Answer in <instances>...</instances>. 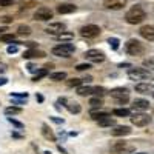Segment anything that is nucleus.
<instances>
[{
    "mask_svg": "<svg viewBox=\"0 0 154 154\" xmlns=\"http://www.w3.org/2000/svg\"><path fill=\"white\" fill-rule=\"evenodd\" d=\"M145 17H146V12L140 5H134L133 8L128 9L126 14H125V20H126V23H130V25L142 23L145 20Z\"/></svg>",
    "mask_w": 154,
    "mask_h": 154,
    "instance_id": "obj_1",
    "label": "nucleus"
},
{
    "mask_svg": "<svg viewBox=\"0 0 154 154\" xmlns=\"http://www.w3.org/2000/svg\"><path fill=\"white\" fill-rule=\"evenodd\" d=\"M125 51L128 56H133V57H139V56H143L145 54V46L143 43H140L136 38H130L126 43H125Z\"/></svg>",
    "mask_w": 154,
    "mask_h": 154,
    "instance_id": "obj_2",
    "label": "nucleus"
},
{
    "mask_svg": "<svg viewBox=\"0 0 154 154\" xmlns=\"http://www.w3.org/2000/svg\"><path fill=\"white\" fill-rule=\"evenodd\" d=\"M109 96L117 102L119 105H125V103H128V100H130V89L128 88H123V86H120V88H112L111 91H109Z\"/></svg>",
    "mask_w": 154,
    "mask_h": 154,
    "instance_id": "obj_3",
    "label": "nucleus"
},
{
    "mask_svg": "<svg viewBox=\"0 0 154 154\" xmlns=\"http://www.w3.org/2000/svg\"><path fill=\"white\" fill-rule=\"evenodd\" d=\"M74 51H75V48H74L72 43L62 42L60 45H57V46H54L53 49H51V53H53V56H57V57H69Z\"/></svg>",
    "mask_w": 154,
    "mask_h": 154,
    "instance_id": "obj_4",
    "label": "nucleus"
},
{
    "mask_svg": "<svg viewBox=\"0 0 154 154\" xmlns=\"http://www.w3.org/2000/svg\"><path fill=\"white\" fill-rule=\"evenodd\" d=\"M128 77L130 80H146L151 79V71L146 68H130L128 69Z\"/></svg>",
    "mask_w": 154,
    "mask_h": 154,
    "instance_id": "obj_5",
    "label": "nucleus"
},
{
    "mask_svg": "<svg viewBox=\"0 0 154 154\" xmlns=\"http://www.w3.org/2000/svg\"><path fill=\"white\" fill-rule=\"evenodd\" d=\"M102 34V29L100 26H97V25H93V23H89V25H85V26L80 28V35L85 37V38H96Z\"/></svg>",
    "mask_w": 154,
    "mask_h": 154,
    "instance_id": "obj_6",
    "label": "nucleus"
},
{
    "mask_svg": "<svg viewBox=\"0 0 154 154\" xmlns=\"http://www.w3.org/2000/svg\"><path fill=\"white\" fill-rule=\"evenodd\" d=\"M77 94L79 96H91V94H96V96H103L105 94V89L102 86H77Z\"/></svg>",
    "mask_w": 154,
    "mask_h": 154,
    "instance_id": "obj_7",
    "label": "nucleus"
},
{
    "mask_svg": "<svg viewBox=\"0 0 154 154\" xmlns=\"http://www.w3.org/2000/svg\"><path fill=\"white\" fill-rule=\"evenodd\" d=\"M130 120H131L133 125H136L139 128H143V126L151 123V117L148 114H145V112H136V114L130 116Z\"/></svg>",
    "mask_w": 154,
    "mask_h": 154,
    "instance_id": "obj_8",
    "label": "nucleus"
},
{
    "mask_svg": "<svg viewBox=\"0 0 154 154\" xmlns=\"http://www.w3.org/2000/svg\"><path fill=\"white\" fill-rule=\"evenodd\" d=\"M134 145H130L128 142H116L112 146H111V151L114 154H130V152H134Z\"/></svg>",
    "mask_w": 154,
    "mask_h": 154,
    "instance_id": "obj_9",
    "label": "nucleus"
},
{
    "mask_svg": "<svg viewBox=\"0 0 154 154\" xmlns=\"http://www.w3.org/2000/svg\"><path fill=\"white\" fill-rule=\"evenodd\" d=\"M54 12L51 11L49 8L46 6H40L37 8V11L34 12V20H38V22H48L49 19H53Z\"/></svg>",
    "mask_w": 154,
    "mask_h": 154,
    "instance_id": "obj_10",
    "label": "nucleus"
},
{
    "mask_svg": "<svg viewBox=\"0 0 154 154\" xmlns=\"http://www.w3.org/2000/svg\"><path fill=\"white\" fill-rule=\"evenodd\" d=\"M83 56H85L86 60L94 62V63H102L105 60V53H103V51H100V49H88Z\"/></svg>",
    "mask_w": 154,
    "mask_h": 154,
    "instance_id": "obj_11",
    "label": "nucleus"
},
{
    "mask_svg": "<svg viewBox=\"0 0 154 154\" xmlns=\"http://www.w3.org/2000/svg\"><path fill=\"white\" fill-rule=\"evenodd\" d=\"M48 34H60V32H63V31H66V25L65 23H62V22H54V23H49L48 26H46V29H45Z\"/></svg>",
    "mask_w": 154,
    "mask_h": 154,
    "instance_id": "obj_12",
    "label": "nucleus"
},
{
    "mask_svg": "<svg viewBox=\"0 0 154 154\" xmlns=\"http://www.w3.org/2000/svg\"><path fill=\"white\" fill-rule=\"evenodd\" d=\"M139 34L142 35L145 40L154 42V26H152V25H145V26H142L140 31H139Z\"/></svg>",
    "mask_w": 154,
    "mask_h": 154,
    "instance_id": "obj_13",
    "label": "nucleus"
},
{
    "mask_svg": "<svg viewBox=\"0 0 154 154\" xmlns=\"http://www.w3.org/2000/svg\"><path fill=\"white\" fill-rule=\"evenodd\" d=\"M126 5V0H103V6L106 9H122L123 6Z\"/></svg>",
    "mask_w": 154,
    "mask_h": 154,
    "instance_id": "obj_14",
    "label": "nucleus"
},
{
    "mask_svg": "<svg viewBox=\"0 0 154 154\" xmlns=\"http://www.w3.org/2000/svg\"><path fill=\"white\" fill-rule=\"evenodd\" d=\"M46 54L43 53V51L37 49V48H29L28 51H25L23 53V57L25 59H43Z\"/></svg>",
    "mask_w": 154,
    "mask_h": 154,
    "instance_id": "obj_15",
    "label": "nucleus"
},
{
    "mask_svg": "<svg viewBox=\"0 0 154 154\" xmlns=\"http://www.w3.org/2000/svg\"><path fill=\"white\" fill-rule=\"evenodd\" d=\"M131 108L136 109V111H145V109L149 108V102L145 100V99H136V100L133 102Z\"/></svg>",
    "mask_w": 154,
    "mask_h": 154,
    "instance_id": "obj_16",
    "label": "nucleus"
},
{
    "mask_svg": "<svg viewBox=\"0 0 154 154\" xmlns=\"http://www.w3.org/2000/svg\"><path fill=\"white\" fill-rule=\"evenodd\" d=\"M77 6L72 3H60L57 6V12L59 14H71V12H75Z\"/></svg>",
    "mask_w": 154,
    "mask_h": 154,
    "instance_id": "obj_17",
    "label": "nucleus"
},
{
    "mask_svg": "<svg viewBox=\"0 0 154 154\" xmlns=\"http://www.w3.org/2000/svg\"><path fill=\"white\" fill-rule=\"evenodd\" d=\"M111 134L116 136V137H120V136H128L131 134V128L126 126V125H122V126H116L114 130H111Z\"/></svg>",
    "mask_w": 154,
    "mask_h": 154,
    "instance_id": "obj_18",
    "label": "nucleus"
},
{
    "mask_svg": "<svg viewBox=\"0 0 154 154\" xmlns=\"http://www.w3.org/2000/svg\"><path fill=\"white\" fill-rule=\"evenodd\" d=\"M89 116H91V119L99 120V119H102V117L111 116V112H109V111H103V109H100V108H93L91 112H89Z\"/></svg>",
    "mask_w": 154,
    "mask_h": 154,
    "instance_id": "obj_19",
    "label": "nucleus"
},
{
    "mask_svg": "<svg viewBox=\"0 0 154 154\" xmlns=\"http://www.w3.org/2000/svg\"><path fill=\"white\" fill-rule=\"evenodd\" d=\"M42 134H43V137L46 139V140H49V142H56L57 140V137H56V134L51 131V128L46 125V123H43L42 125Z\"/></svg>",
    "mask_w": 154,
    "mask_h": 154,
    "instance_id": "obj_20",
    "label": "nucleus"
},
{
    "mask_svg": "<svg viewBox=\"0 0 154 154\" xmlns=\"http://www.w3.org/2000/svg\"><path fill=\"white\" fill-rule=\"evenodd\" d=\"M97 123H99V126H102V128L114 126V125H116V119H114V117H111V116H106V117L99 119V120H97Z\"/></svg>",
    "mask_w": 154,
    "mask_h": 154,
    "instance_id": "obj_21",
    "label": "nucleus"
},
{
    "mask_svg": "<svg viewBox=\"0 0 154 154\" xmlns=\"http://www.w3.org/2000/svg\"><path fill=\"white\" fill-rule=\"evenodd\" d=\"M65 106H66V109H68L71 114H79V112L82 111L80 103H77V102H69V100H68V103H66Z\"/></svg>",
    "mask_w": 154,
    "mask_h": 154,
    "instance_id": "obj_22",
    "label": "nucleus"
},
{
    "mask_svg": "<svg viewBox=\"0 0 154 154\" xmlns=\"http://www.w3.org/2000/svg\"><path fill=\"white\" fill-rule=\"evenodd\" d=\"M56 38L59 42H71L72 38H74V32H69V31H63L60 34L56 35Z\"/></svg>",
    "mask_w": 154,
    "mask_h": 154,
    "instance_id": "obj_23",
    "label": "nucleus"
},
{
    "mask_svg": "<svg viewBox=\"0 0 154 154\" xmlns=\"http://www.w3.org/2000/svg\"><path fill=\"white\" fill-rule=\"evenodd\" d=\"M49 79H51V80H54V82H62V80H66V72H65V71L51 72V74H49Z\"/></svg>",
    "mask_w": 154,
    "mask_h": 154,
    "instance_id": "obj_24",
    "label": "nucleus"
},
{
    "mask_svg": "<svg viewBox=\"0 0 154 154\" xmlns=\"http://www.w3.org/2000/svg\"><path fill=\"white\" fill-rule=\"evenodd\" d=\"M112 114L117 116V117H130L131 111L128 108H116V109H112Z\"/></svg>",
    "mask_w": 154,
    "mask_h": 154,
    "instance_id": "obj_25",
    "label": "nucleus"
},
{
    "mask_svg": "<svg viewBox=\"0 0 154 154\" xmlns=\"http://www.w3.org/2000/svg\"><path fill=\"white\" fill-rule=\"evenodd\" d=\"M149 89H151V83H137V85H136V91H137V93L146 94Z\"/></svg>",
    "mask_w": 154,
    "mask_h": 154,
    "instance_id": "obj_26",
    "label": "nucleus"
},
{
    "mask_svg": "<svg viewBox=\"0 0 154 154\" xmlns=\"http://www.w3.org/2000/svg\"><path fill=\"white\" fill-rule=\"evenodd\" d=\"M17 34L19 35H29L31 34V28L28 26V25H19V28H17Z\"/></svg>",
    "mask_w": 154,
    "mask_h": 154,
    "instance_id": "obj_27",
    "label": "nucleus"
},
{
    "mask_svg": "<svg viewBox=\"0 0 154 154\" xmlns=\"http://www.w3.org/2000/svg\"><path fill=\"white\" fill-rule=\"evenodd\" d=\"M89 105H91L93 108H102V105H103V100H102V97H93L91 100H89Z\"/></svg>",
    "mask_w": 154,
    "mask_h": 154,
    "instance_id": "obj_28",
    "label": "nucleus"
},
{
    "mask_svg": "<svg viewBox=\"0 0 154 154\" xmlns=\"http://www.w3.org/2000/svg\"><path fill=\"white\" fill-rule=\"evenodd\" d=\"M22 112V108H19V106H8V108H5V114L6 116H14V114H20Z\"/></svg>",
    "mask_w": 154,
    "mask_h": 154,
    "instance_id": "obj_29",
    "label": "nucleus"
},
{
    "mask_svg": "<svg viewBox=\"0 0 154 154\" xmlns=\"http://www.w3.org/2000/svg\"><path fill=\"white\" fill-rule=\"evenodd\" d=\"M108 43H109V46H111V49H119V45H120V40L117 37H109L108 38Z\"/></svg>",
    "mask_w": 154,
    "mask_h": 154,
    "instance_id": "obj_30",
    "label": "nucleus"
},
{
    "mask_svg": "<svg viewBox=\"0 0 154 154\" xmlns=\"http://www.w3.org/2000/svg\"><path fill=\"white\" fill-rule=\"evenodd\" d=\"M35 2L37 0H19V5L22 8H32L35 6Z\"/></svg>",
    "mask_w": 154,
    "mask_h": 154,
    "instance_id": "obj_31",
    "label": "nucleus"
},
{
    "mask_svg": "<svg viewBox=\"0 0 154 154\" xmlns=\"http://www.w3.org/2000/svg\"><path fill=\"white\" fill-rule=\"evenodd\" d=\"M83 83V79H75V77H72V79H69V80H66V85L68 86H80Z\"/></svg>",
    "mask_w": 154,
    "mask_h": 154,
    "instance_id": "obj_32",
    "label": "nucleus"
},
{
    "mask_svg": "<svg viewBox=\"0 0 154 154\" xmlns=\"http://www.w3.org/2000/svg\"><path fill=\"white\" fill-rule=\"evenodd\" d=\"M14 38H16L14 34H2V35H0V40H2V42H12V43H14Z\"/></svg>",
    "mask_w": 154,
    "mask_h": 154,
    "instance_id": "obj_33",
    "label": "nucleus"
},
{
    "mask_svg": "<svg viewBox=\"0 0 154 154\" xmlns=\"http://www.w3.org/2000/svg\"><path fill=\"white\" fill-rule=\"evenodd\" d=\"M8 122H9V123H12V126L19 128V130H22V128H25V125H23L22 122H19V120H16V119H12V117H8Z\"/></svg>",
    "mask_w": 154,
    "mask_h": 154,
    "instance_id": "obj_34",
    "label": "nucleus"
},
{
    "mask_svg": "<svg viewBox=\"0 0 154 154\" xmlns=\"http://www.w3.org/2000/svg\"><path fill=\"white\" fill-rule=\"evenodd\" d=\"M12 99H28V93H9Z\"/></svg>",
    "mask_w": 154,
    "mask_h": 154,
    "instance_id": "obj_35",
    "label": "nucleus"
},
{
    "mask_svg": "<svg viewBox=\"0 0 154 154\" xmlns=\"http://www.w3.org/2000/svg\"><path fill=\"white\" fill-rule=\"evenodd\" d=\"M19 51V43H16V45H9L8 48H6V53L8 54H16Z\"/></svg>",
    "mask_w": 154,
    "mask_h": 154,
    "instance_id": "obj_36",
    "label": "nucleus"
},
{
    "mask_svg": "<svg viewBox=\"0 0 154 154\" xmlns=\"http://www.w3.org/2000/svg\"><path fill=\"white\" fill-rule=\"evenodd\" d=\"M89 68H91V65H89V63H79V65L75 66L77 71H88Z\"/></svg>",
    "mask_w": 154,
    "mask_h": 154,
    "instance_id": "obj_37",
    "label": "nucleus"
},
{
    "mask_svg": "<svg viewBox=\"0 0 154 154\" xmlns=\"http://www.w3.org/2000/svg\"><path fill=\"white\" fill-rule=\"evenodd\" d=\"M143 66L154 69V59H148V60H145V62H143Z\"/></svg>",
    "mask_w": 154,
    "mask_h": 154,
    "instance_id": "obj_38",
    "label": "nucleus"
},
{
    "mask_svg": "<svg viewBox=\"0 0 154 154\" xmlns=\"http://www.w3.org/2000/svg\"><path fill=\"white\" fill-rule=\"evenodd\" d=\"M14 2L12 0H0V6H12Z\"/></svg>",
    "mask_w": 154,
    "mask_h": 154,
    "instance_id": "obj_39",
    "label": "nucleus"
},
{
    "mask_svg": "<svg viewBox=\"0 0 154 154\" xmlns=\"http://www.w3.org/2000/svg\"><path fill=\"white\" fill-rule=\"evenodd\" d=\"M28 71L29 72H38V71H40V68H37V66L32 65V63H29V65H28Z\"/></svg>",
    "mask_w": 154,
    "mask_h": 154,
    "instance_id": "obj_40",
    "label": "nucleus"
},
{
    "mask_svg": "<svg viewBox=\"0 0 154 154\" xmlns=\"http://www.w3.org/2000/svg\"><path fill=\"white\" fill-rule=\"evenodd\" d=\"M57 102H59V103H62V105H66V103H68V99H66V97H60Z\"/></svg>",
    "mask_w": 154,
    "mask_h": 154,
    "instance_id": "obj_41",
    "label": "nucleus"
},
{
    "mask_svg": "<svg viewBox=\"0 0 154 154\" xmlns=\"http://www.w3.org/2000/svg\"><path fill=\"white\" fill-rule=\"evenodd\" d=\"M51 120H53V122H56V123H65V120H63V119H57V117H51Z\"/></svg>",
    "mask_w": 154,
    "mask_h": 154,
    "instance_id": "obj_42",
    "label": "nucleus"
},
{
    "mask_svg": "<svg viewBox=\"0 0 154 154\" xmlns=\"http://www.w3.org/2000/svg\"><path fill=\"white\" fill-rule=\"evenodd\" d=\"M6 83H8L6 77H0V86H3V85H6Z\"/></svg>",
    "mask_w": 154,
    "mask_h": 154,
    "instance_id": "obj_43",
    "label": "nucleus"
},
{
    "mask_svg": "<svg viewBox=\"0 0 154 154\" xmlns=\"http://www.w3.org/2000/svg\"><path fill=\"white\" fill-rule=\"evenodd\" d=\"M57 148H59V151H60V152H62V154H69V152H68V151H66V149H65V148H63V146H60V145H59V146H57Z\"/></svg>",
    "mask_w": 154,
    "mask_h": 154,
    "instance_id": "obj_44",
    "label": "nucleus"
},
{
    "mask_svg": "<svg viewBox=\"0 0 154 154\" xmlns=\"http://www.w3.org/2000/svg\"><path fill=\"white\" fill-rule=\"evenodd\" d=\"M35 99H37V102H43V100H45L42 94H35Z\"/></svg>",
    "mask_w": 154,
    "mask_h": 154,
    "instance_id": "obj_45",
    "label": "nucleus"
},
{
    "mask_svg": "<svg viewBox=\"0 0 154 154\" xmlns=\"http://www.w3.org/2000/svg\"><path fill=\"white\" fill-rule=\"evenodd\" d=\"M11 20H12V19H11V17H8V16H5V17L2 19V22H3V23H9Z\"/></svg>",
    "mask_w": 154,
    "mask_h": 154,
    "instance_id": "obj_46",
    "label": "nucleus"
},
{
    "mask_svg": "<svg viewBox=\"0 0 154 154\" xmlns=\"http://www.w3.org/2000/svg\"><path fill=\"white\" fill-rule=\"evenodd\" d=\"M91 80H93V77H85V79H83V82H86V83H89Z\"/></svg>",
    "mask_w": 154,
    "mask_h": 154,
    "instance_id": "obj_47",
    "label": "nucleus"
},
{
    "mask_svg": "<svg viewBox=\"0 0 154 154\" xmlns=\"http://www.w3.org/2000/svg\"><path fill=\"white\" fill-rule=\"evenodd\" d=\"M3 31H6V28H0V35L3 34Z\"/></svg>",
    "mask_w": 154,
    "mask_h": 154,
    "instance_id": "obj_48",
    "label": "nucleus"
},
{
    "mask_svg": "<svg viewBox=\"0 0 154 154\" xmlns=\"http://www.w3.org/2000/svg\"><path fill=\"white\" fill-rule=\"evenodd\" d=\"M2 72H5V68H3V66H0V74H2Z\"/></svg>",
    "mask_w": 154,
    "mask_h": 154,
    "instance_id": "obj_49",
    "label": "nucleus"
},
{
    "mask_svg": "<svg viewBox=\"0 0 154 154\" xmlns=\"http://www.w3.org/2000/svg\"><path fill=\"white\" fill-rule=\"evenodd\" d=\"M45 154H51V151H45Z\"/></svg>",
    "mask_w": 154,
    "mask_h": 154,
    "instance_id": "obj_50",
    "label": "nucleus"
},
{
    "mask_svg": "<svg viewBox=\"0 0 154 154\" xmlns=\"http://www.w3.org/2000/svg\"><path fill=\"white\" fill-rule=\"evenodd\" d=\"M151 86H154V79H152V82H151Z\"/></svg>",
    "mask_w": 154,
    "mask_h": 154,
    "instance_id": "obj_51",
    "label": "nucleus"
},
{
    "mask_svg": "<svg viewBox=\"0 0 154 154\" xmlns=\"http://www.w3.org/2000/svg\"><path fill=\"white\" fill-rule=\"evenodd\" d=\"M136 154H146V152H136Z\"/></svg>",
    "mask_w": 154,
    "mask_h": 154,
    "instance_id": "obj_52",
    "label": "nucleus"
},
{
    "mask_svg": "<svg viewBox=\"0 0 154 154\" xmlns=\"http://www.w3.org/2000/svg\"><path fill=\"white\" fill-rule=\"evenodd\" d=\"M152 97H154V93H152Z\"/></svg>",
    "mask_w": 154,
    "mask_h": 154,
    "instance_id": "obj_53",
    "label": "nucleus"
}]
</instances>
